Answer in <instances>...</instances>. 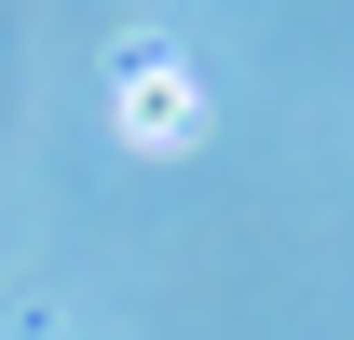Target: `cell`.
<instances>
[{"mask_svg": "<svg viewBox=\"0 0 354 340\" xmlns=\"http://www.w3.org/2000/svg\"><path fill=\"white\" fill-rule=\"evenodd\" d=\"M109 109H123L136 150H191V68H177L164 41H136L123 68H109Z\"/></svg>", "mask_w": 354, "mask_h": 340, "instance_id": "1", "label": "cell"}]
</instances>
